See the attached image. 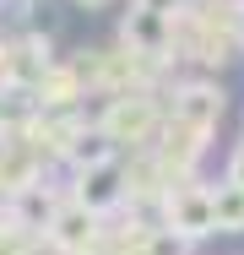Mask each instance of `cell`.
<instances>
[{
    "mask_svg": "<svg viewBox=\"0 0 244 255\" xmlns=\"http://www.w3.org/2000/svg\"><path fill=\"white\" fill-rule=\"evenodd\" d=\"M163 120H168V109H163V93L157 87H130V93H114V98H103L98 109V130L125 152H146L152 141H157V130H163Z\"/></svg>",
    "mask_w": 244,
    "mask_h": 255,
    "instance_id": "obj_1",
    "label": "cell"
},
{
    "mask_svg": "<svg viewBox=\"0 0 244 255\" xmlns=\"http://www.w3.org/2000/svg\"><path fill=\"white\" fill-rule=\"evenodd\" d=\"M157 228L179 234L185 245H201L217 234V217H212V185L206 179H185V185H168V196L157 206Z\"/></svg>",
    "mask_w": 244,
    "mask_h": 255,
    "instance_id": "obj_2",
    "label": "cell"
},
{
    "mask_svg": "<svg viewBox=\"0 0 244 255\" xmlns=\"http://www.w3.org/2000/svg\"><path fill=\"white\" fill-rule=\"evenodd\" d=\"M163 109H168L174 125H190L201 136H217V125L228 114V93H223L217 76H185V82H174V93H168Z\"/></svg>",
    "mask_w": 244,
    "mask_h": 255,
    "instance_id": "obj_3",
    "label": "cell"
},
{
    "mask_svg": "<svg viewBox=\"0 0 244 255\" xmlns=\"http://www.w3.org/2000/svg\"><path fill=\"white\" fill-rule=\"evenodd\" d=\"M49 239L60 245L65 255H98V245H103V217L98 212H87L82 201H60V212L49 217V228H44Z\"/></svg>",
    "mask_w": 244,
    "mask_h": 255,
    "instance_id": "obj_4",
    "label": "cell"
},
{
    "mask_svg": "<svg viewBox=\"0 0 244 255\" xmlns=\"http://www.w3.org/2000/svg\"><path fill=\"white\" fill-rule=\"evenodd\" d=\"M65 196L82 201L87 212H98V217L125 212V163H109V168H87V174H76Z\"/></svg>",
    "mask_w": 244,
    "mask_h": 255,
    "instance_id": "obj_5",
    "label": "cell"
},
{
    "mask_svg": "<svg viewBox=\"0 0 244 255\" xmlns=\"http://www.w3.org/2000/svg\"><path fill=\"white\" fill-rule=\"evenodd\" d=\"M109 163H120V147H114V141L98 130L93 120H87V130L71 141V152H65V163H60V168L76 179V174H87V168H109Z\"/></svg>",
    "mask_w": 244,
    "mask_h": 255,
    "instance_id": "obj_6",
    "label": "cell"
},
{
    "mask_svg": "<svg viewBox=\"0 0 244 255\" xmlns=\"http://www.w3.org/2000/svg\"><path fill=\"white\" fill-rule=\"evenodd\" d=\"M212 217H217V234H244V185L234 179L212 185Z\"/></svg>",
    "mask_w": 244,
    "mask_h": 255,
    "instance_id": "obj_7",
    "label": "cell"
},
{
    "mask_svg": "<svg viewBox=\"0 0 244 255\" xmlns=\"http://www.w3.org/2000/svg\"><path fill=\"white\" fill-rule=\"evenodd\" d=\"M141 255H190V245L179 239V234H168V228H146V239H141Z\"/></svg>",
    "mask_w": 244,
    "mask_h": 255,
    "instance_id": "obj_8",
    "label": "cell"
},
{
    "mask_svg": "<svg viewBox=\"0 0 244 255\" xmlns=\"http://www.w3.org/2000/svg\"><path fill=\"white\" fill-rule=\"evenodd\" d=\"M16 255H65L49 234H27V239H16Z\"/></svg>",
    "mask_w": 244,
    "mask_h": 255,
    "instance_id": "obj_9",
    "label": "cell"
},
{
    "mask_svg": "<svg viewBox=\"0 0 244 255\" xmlns=\"http://www.w3.org/2000/svg\"><path fill=\"white\" fill-rule=\"evenodd\" d=\"M223 179H234V185H244V136L234 141V152H228V168H223Z\"/></svg>",
    "mask_w": 244,
    "mask_h": 255,
    "instance_id": "obj_10",
    "label": "cell"
},
{
    "mask_svg": "<svg viewBox=\"0 0 244 255\" xmlns=\"http://www.w3.org/2000/svg\"><path fill=\"white\" fill-rule=\"evenodd\" d=\"M71 5H76V11H87V16H93V11H109V5H114V0H71Z\"/></svg>",
    "mask_w": 244,
    "mask_h": 255,
    "instance_id": "obj_11",
    "label": "cell"
},
{
    "mask_svg": "<svg viewBox=\"0 0 244 255\" xmlns=\"http://www.w3.org/2000/svg\"><path fill=\"white\" fill-rule=\"evenodd\" d=\"M16 5H33V0H16Z\"/></svg>",
    "mask_w": 244,
    "mask_h": 255,
    "instance_id": "obj_12",
    "label": "cell"
}]
</instances>
